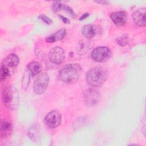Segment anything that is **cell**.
Returning a JSON list of instances; mask_svg holds the SVG:
<instances>
[{"label": "cell", "instance_id": "8", "mask_svg": "<svg viewBox=\"0 0 146 146\" xmlns=\"http://www.w3.org/2000/svg\"><path fill=\"white\" fill-rule=\"evenodd\" d=\"M135 23L139 27L145 26V9H139L135 11L132 15Z\"/></svg>", "mask_w": 146, "mask_h": 146}, {"label": "cell", "instance_id": "3", "mask_svg": "<svg viewBox=\"0 0 146 146\" xmlns=\"http://www.w3.org/2000/svg\"><path fill=\"white\" fill-rule=\"evenodd\" d=\"M112 56L110 48L106 46H99L94 49L91 54L92 59L98 62H105L108 60Z\"/></svg>", "mask_w": 146, "mask_h": 146}, {"label": "cell", "instance_id": "14", "mask_svg": "<svg viewBox=\"0 0 146 146\" xmlns=\"http://www.w3.org/2000/svg\"><path fill=\"white\" fill-rule=\"evenodd\" d=\"M82 34L87 38H92L96 34V27L92 25H86L82 29Z\"/></svg>", "mask_w": 146, "mask_h": 146}, {"label": "cell", "instance_id": "6", "mask_svg": "<svg viewBox=\"0 0 146 146\" xmlns=\"http://www.w3.org/2000/svg\"><path fill=\"white\" fill-rule=\"evenodd\" d=\"M61 120V115L57 110L51 111L44 117V123L50 128H55L59 125Z\"/></svg>", "mask_w": 146, "mask_h": 146}, {"label": "cell", "instance_id": "5", "mask_svg": "<svg viewBox=\"0 0 146 146\" xmlns=\"http://www.w3.org/2000/svg\"><path fill=\"white\" fill-rule=\"evenodd\" d=\"M49 82V78L47 74L43 73L39 75L35 79L33 90L36 95L42 94L46 90Z\"/></svg>", "mask_w": 146, "mask_h": 146}, {"label": "cell", "instance_id": "4", "mask_svg": "<svg viewBox=\"0 0 146 146\" xmlns=\"http://www.w3.org/2000/svg\"><path fill=\"white\" fill-rule=\"evenodd\" d=\"M100 94L98 90L94 88L87 89L83 94V100L88 107H92L98 103L100 100Z\"/></svg>", "mask_w": 146, "mask_h": 146}, {"label": "cell", "instance_id": "18", "mask_svg": "<svg viewBox=\"0 0 146 146\" xmlns=\"http://www.w3.org/2000/svg\"><path fill=\"white\" fill-rule=\"evenodd\" d=\"M10 75V71L8 68L3 65H1V79L5 80Z\"/></svg>", "mask_w": 146, "mask_h": 146}, {"label": "cell", "instance_id": "10", "mask_svg": "<svg viewBox=\"0 0 146 146\" xmlns=\"http://www.w3.org/2000/svg\"><path fill=\"white\" fill-rule=\"evenodd\" d=\"M2 99L4 104L7 107H10L13 103V92L10 87H6L4 88L2 92Z\"/></svg>", "mask_w": 146, "mask_h": 146}, {"label": "cell", "instance_id": "13", "mask_svg": "<svg viewBox=\"0 0 146 146\" xmlns=\"http://www.w3.org/2000/svg\"><path fill=\"white\" fill-rule=\"evenodd\" d=\"M66 30L65 29H62L55 33L48 36L46 38V41L48 43H54L58 40H62L66 36Z\"/></svg>", "mask_w": 146, "mask_h": 146}, {"label": "cell", "instance_id": "15", "mask_svg": "<svg viewBox=\"0 0 146 146\" xmlns=\"http://www.w3.org/2000/svg\"><path fill=\"white\" fill-rule=\"evenodd\" d=\"M41 65L38 62L33 61L27 65V71L32 76H34L41 71Z\"/></svg>", "mask_w": 146, "mask_h": 146}, {"label": "cell", "instance_id": "7", "mask_svg": "<svg viewBox=\"0 0 146 146\" xmlns=\"http://www.w3.org/2000/svg\"><path fill=\"white\" fill-rule=\"evenodd\" d=\"M50 60L56 64H60L65 57L64 50L60 47H54L52 48L48 54Z\"/></svg>", "mask_w": 146, "mask_h": 146}, {"label": "cell", "instance_id": "19", "mask_svg": "<svg viewBox=\"0 0 146 146\" xmlns=\"http://www.w3.org/2000/svg\"><path fill=\"white\" fill-rule=\"evenodd\" d=\"M61 9H63V10H65L66 11H67V13H68L69 14H70V15L72 17H73V18H75V13L74 12V11L72 10V9L70 7H69V6H67V5H62V7H61Z\"/></svg>", "mask_w": 146, "mask_h": 146}, {"label": "cell", "instance_id": "24", "mask_svg": "<svg viewBox=\"0 0 146 146\" xmlns=\"http://www.w3.org/2000/svg\"><path fill=\"white\" fill-rule=\"evenodd\" d=\"M89 16V14L88 13H84L83 15H82L80 18H79V20L81 21V20H83L86 18H87V17H88Z\"/></svg>", "mask_w": 146, "mask_h": 146}, {"label": "cell", "instance_id": "2", "mask_svg": "<svg viewBox=\"0 0 146 146\" xmlns=\"http://www.w3.org/2000/svg\"><path fill=\"white\" fill-rule=\"evenodd\" d=\"M82 68L79 64L71 63L65 66L59 72V78L66 84L75 83L79 78Z\"/></svg>", "mask_w": 146, "mask_h": 146}, {"label": "cell", "instance_id": "21", "mask_svg": "<svg viewBox=\"0 0 146 146\" xmlns=\"http://www.w3.org/2000/svg\"><path fill=\"white\" fill-rule=\"evenodd\" d=\"M38 18L47 25H51L52 22V20L44 14H40V15H39Z\"/></svg>", "mask_w": 146, "mask_h": 146}, {"label": "cell", "instance_id": "25", "mask_svg": "<svg viewBox=\"0 0 146 146\" xmlns=\"http://www.w3.org/2000/svg\"><path fill=\"white\" fill-rule=\"evenodd\" d=\"M95 2L100 4H103V5H107L109 3V2L107 1H95Z\"/></svg>", "mask_w": 146, "mask_h": 146}, {"label": "cell", "instance_id": "16", "mask_svg": "<svg viewBox=\"0 0 146 146\" xmlns=\"http://www.w3.org/2000/svg\"><path fill=\"white\" fill-rule=\"evenodd\" d=\"M39 127L36 125H34L31 127L29 132V136L31 139V140H34L35 139L38 137L39 134Z\"/></svg>", "mask_w": 146, "mask_h": 146}, {"label": "cell", "instance_id": "22", "mask_svg": "<svg viewBox=\"0 0 146 146\" xmlns=\"http://www.w3.org/2000/svg\"><path fill=\"white\" fill-rule=\"evenodd\" d=\"M62 3L59 2H54L51 6V10L54 13H56L61 9Z\"/></svg>", "mask_w": 146, "mask_h": 146}, {"label": "cell", "instance_id": "1", "mask_svg": "<svg viewBox=\"0 0 146 146\" xmlns=\"http://www.w3.org/2000/svg\"><path fill=\"white\" fill-rule=\"evenodd\" d=\"M108 77L107 69L103 66H96L90 69L86 74L87 83L92 87H100Z\"/></svg>", "mask_w": 146, "mask_h": 146}, {"label": "cell", "instance_id": "9", "mask_svg": "<svg viewBox=\"0 0 146 146\" xmlns=\"http://www.w3.org/2000/svg\"><path fill=\"white\" fill-rule=\"evenodd\" d=\"M110 18L113 23L117 26H123L127 21V13L124 11H116L110 14Z\"/></svg>", "mask_w": 146, "mask_h": 146}, {"label": "cell", "instance_id": "23", "mask_svg": "<svg viewBox=\"0 0 146 146\" xmlns=\"http://www.w3.org/2000/svg\"><path fill=\"white\" fill-rule=\"evenodd\" d=\"M59 17L60 18V19H62V21L64 23H70V21L69 19H68L67 18L61 15H59Z\"/></svg>", "mask_w": 146, "mask_h": 146}, {"label": "cell", "instance_id": "17", "mask_svg": "<svg viewBox=\"0 0 146 146\" xmlns=\"http://www.w3.org/2000/svg\"><path fill=\"white\" fill-rule=\"evenodd\" d=\"M116 42L120 46H125L128 43V36L127 34H123L119 36L116 39Z\"/></svg>", "mask_w": 146, "mask_h": 146}, {"label": "cell", "instance_id": "12", "mask_svg": "<svg viewBox=\"0 0 146 146\" xmlns=\"http://www.w3.org/2000/svg\"><path fill=\"white\" fill-rule=\"evenodd\" d=\"M13 131V127L10 123L5 120L1 121L0 136L1 138H5L10 136Z\"/></svg>", "mask_w": 146, "mask_h": 146}, {"label": "cell", "instance_id": "20", "mask_svg": "<svg viewBox=\"0 0 146 146\" xmlns=\"http://www.w3.org/2000/svg\"><path fill=\"white\" fill-rule=\"evenodd\" d=\"M29 80H30V73L27 71L25 72L24 74L23 78V86L25 87H27L29 83Z\"/></svg>", "mask_w": 146, "mask_h": 146}, {"label": "cell", "instance_id": "11", "mask_svg": "<svg viewBox=\"0 0 146 146\" xmlns=\"http://www.w3.org/2000/svg\"><path fill=\"white\" fill-rule=\"evenodd\" d=\"M19 62V59L18 56L14 54H11L7 55L2 61V65H3L6 67H11L14 68L17 67Z\"/></svg>", "mask_w": 146, "mask_h": 146}]
</instances>
